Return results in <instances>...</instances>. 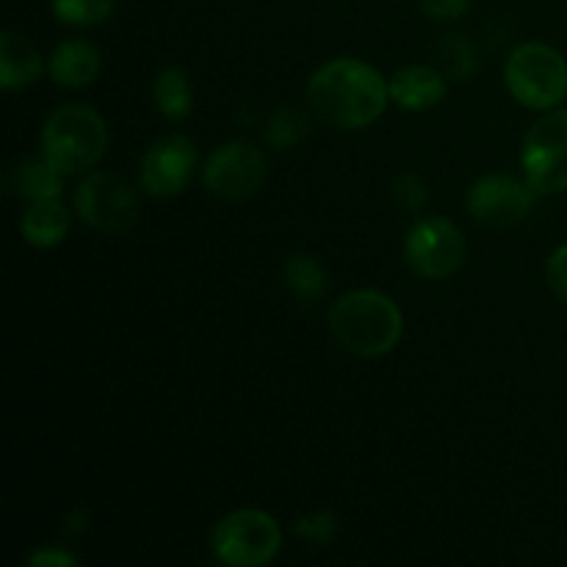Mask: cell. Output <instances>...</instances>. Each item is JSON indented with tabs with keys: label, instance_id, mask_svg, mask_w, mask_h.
<instances>
[{
	"label": "cell",
	"instance_id": "cell-1",
	"mask_svg": "<svg viewBox=\"0 0 567 567\" xmlns=\"http://www.w3.org/2000/svg\"><path fill=\"white\" fill-rule=\"evenodd\" d=\"M388 83L360 59H332L313 72L308 83L310 109L343 131L369 127L385 111Z\"/></svg>",
	"mask_w": 567,
	"mask_h": 567
},
{
	"label": "cell",
	"instance_id": "cell-2",
	"mask_svg": "<svg viewBox=\"0 0 567 567\" xmlns=\"http://www.w3.org/2000/svg\"><path fill=\"white\" fill-rule=\"evenodd\" d=\"M402 330L404 319L399 305L374 288L343 293L330 310L332 338L354 358H382L393 352Z\"/></svg>",
	"mask_w": 567,
	"mask_h": 567
},
{
	"label": "cell",
	"instance_id": "cell-3",
	"mask_svg": "<svg viewBox=\"0 0 567 567\" xmlns=\"http://www.w3.org/2000/svg\"><path fill=\"white\" fill-rule=\"evenodd\" d=\"M109 147L105 120L89 105H61L48 116L42 131V155L64 175L92 169Z\"/></svg>",
	"mask_w": 567,
	"mask_h": 567
},
{
	"label": "cell",
	"instance_id": "cell-4",
	"mask_svg": "<svg viewBox=\"0 0 567 567\" xmlns=\"http://www.w3.org/2000/svg\"><path fill=\"white\" fill-rule=\"evenodd\" d=\"M504 81L509 94L526 109H554L567 94V61L551 44L526 42L509 53Z\"/></svg>",
	"mask_w": 567,
	"mask_h": 567
},
{
	"label": "cell",
	"instance_id": "cell-5",
	"mask_svg": "<svg viewBox=\"0 0 567 567\" xmlns=\"http://www.w3.org/2000/svg\"><path fill=\"white\" fill-rule=\"evenodd\" d=\"M282 543L280 524L264 509H236L216 524L210 551L221 565L258 567L277 557Z\"/></svg>",
	"mask_w": 567,
	"mask_h": 567
},
{
	"label": "cell",
	"instance_id": "cell-6",
	"mask_svg": "<svg viewBox=\"0 0 567 567\" xmlns=\"http://www.w3.org/2000/svg\"><path fill=\"white\" fill-rule=\"evenodd\" d=\"M75 210L92 230L122 236L138 221V197L114 172H94L78 186Z\"/></svg>",
	"mask_w": 567,
	"mask_h": 567
},
{
	"label": "cell",
	"instance_id": "cell-7",
	"mask_svg": "<svg viewBox=\"0 0 567 567\" xmlns=\"http://www.w3.org/2000/svg\"><path fill=\"white\" fill-rule=\"evenodd\" d=\"M526 183L537 194H557L567 188V111H551L529 127L524 138Z\"/></svg>",
	"mask_w": 567,
	"mask_h": 567
},
{
	"label": "cell",
	"instance_id": "cell-8",
	"mask_svg": "<svg viewBox=\"0 0 567 567\" xmlns=\"http://www.w3.org/2000/svg\"><path fill=\"white\" fill-rule=\"evenodd\" d=\"M465 238L454 221L443 216H430L413 225L404 238V258L410 269L424 280H446L457 275L465 264Z\"/></svg>",
	"mask_w": 567,
	"mask_h": 567
},
{
	"label": "cell",
	"instance_id": "cell-9",
	"mask_svg": "<svg viewBox=\"0 0 567 567\" xmlns=\"http://www.w3.org/2000/svg\"><path fill=\"white\" fill-rule=\"evenodd\" d=\"M269 175L266 155L249 142H227L205 161L203 183L210 194L225 199L252 197Z\"/></svg>",
	"mask_w": 567,
	"mask_h": 567
},
{
	"label": "cell",
	"instance_id": "cell-10",
	"mask_svg": "<svg viewBox=\"0 0 567 567\" xmlns=\"http://www.w3.org/2000/svg\"><path fill=\"white\" fill-rule=\"evenodd\" d=\"M535 188L513 175L480 177L468 192V210L485 227H515L529 216L535 205Z\"/></svg>",
	"mask_w": 567,
	"mask_h": 567
},
{
	"label": "cell",
	"instance_id": "cell-11",
	"mask_svg": "<svg viewBox=\"0 0 567 567\" xmlns=\"http://www.w3.org/2000/svg\"><path fill=\"white\" fill-rule=\"evenodd\" d=\"M197 164V147L188 136H164L142 158V186L153 197H175L188 186Z\"/></svg>",
	"mask_w": 567,
	"mask_h": 567
},
{
	"label": "cell",
	"instance_id": "cell-12",
	"mask_svg": "<svg viewBox=\"0 0 567 567\" xmlns=\"http://www.w3.org/2000/svg\"><path fill=\"white\" fill-rule=\"evenodd\" d=\"M391 100L404 111H426L446 97V81L435 66L413 64L399 70L388 83Z\"/></svg>",
	"mask_w": 567,
	"mask_h": 567
},
{
	"label": "cell",
	"instance_id": "cell-13",
	"mask_svg": "<svg viewBox=\"0 0 567 567\" xmlns=\"http://www.w3.org/2000/svg\"><path fill=\"white\" fill-rule=\"evenodd\" d=\"M42 53L28 37L14 31H6L0 37V86L6 92H20L28 89L42 75Z\"/></svg>",
	"mask_w": 567,
	"mask_h": 567
},
{
	"label": "cell",
	"instance_id": "cell-14",
	"mask_svg": "<svg viewBox=\"0 0 567 567\" xmlns=\"http://www.w3.org/2000/svg\"><path fill=\"white\" fill-rule=\"evenodd\" d=\"M50 75L64 89H83L100 75V50L86 39H66L50 55Z\"/></svg>",
	"mask_w": 567,
	"mask_h": 567
},
{
	"label": "cell",
	"instance_id": "cell-15",
	"mask_svg": "<svg viewBox=\"0 0 567 567\" xmlns=\"http://www.w3.org/2000/svg\"><path fill=\"white\" fill-rule=\"evenodd\" d=\"M22 238L39 249H50L61 244L70 230V214L61 205V199H42V203L28 205L25 216L20 221Z\"/></svg>",
	"mask_w": 567,
	"mask_h": 567
},
{
	"label": "cell",
	"instance_id": "cell-16",
	"mask_svg": "<svg viewBox=\"0 0 567 567\" xmlns=\"http://www.w3.org/2000/svg\"><path fill=\"white\" fill-rule=\"evenodd\" d=\"M64 172L55 169L44 155L39 158H25L11 169L9 183L22 199L28 203H42V199H59L64 188Z\"/></svg>",
	"mask_w": 567,
	"mask_h": 567
},
{
	"label": "cell",
	"instance_id": "cell-17",
	"mask_svg": "<svg viewBox=\"0 0 567 567\" xmlns=\"http://www.w3.org/2000/svg\"><path fill=\"white\" fill-rule=\"evenodd\" d=\"M153 100L166 120H186L192 114V83L188 75L177 66H166L153 81Z\"/></svg>",
	"mask_w": 567,
	"mask_h": 567
},
{
	"label": "cell",
	"instance_id": "cell-18",
	"mask_svg": "<svg viewBox=\"0 0 567 567\" xmlns=\"http://www.w3.org/2000/svg\"><path fill=\"white\" fill-rule=\"evenodd\" d=\"M286 282L302 305H316L327 291V271L313 255H291L286 264Z\"/></svg>",
	"mask_w": 567,
	"mask_h": 567
},
{
	"label": "cell",
	"instance_id": "cell-19",
	"mask_svg": "<svg viewBox=\"0 0 567 567\" xmlns=\"http://www.w3.org/2000/svg\"><path fill=\"white\" fill-rule=\"evenodd\" d=\"M114 11V0H53V14L66 25L86 28L105 22Z\"/></svg>",
	"mask_w": 567,
	"mask_h": 567
},
{
	"label": "cell",
	"instance_id": "cell-20",
	"mask_svg": "<svg viewBox=\"0 0 567 567\" xmlns=\"http://www.w3.org/2000/svg\"><path fill=\"white\" fill-rule=\"evenodd\" d=\"M308 131H310L308 116H305L299 109H293V105H286V109H280L275 116H271L266 136H269L271 147L288 150V147H297V144L308 136Z\"/></svg>",
	"mask_w": 567,
	"mask_h": 567
},
{
	"label": "cell",
	"instance_id": "cell-21",
	"mask_svg": "<svg viewBox=\"0 0 567 567\" xmlns=\"http://www.w3.org/2000/svg\"><path fill=\"white\" fill-rule=\"evenodd\" d=\"M336 529L338 520L330 509H316V513L305 515V518H299L297 524H293V532H297L299 537H308V540L313 543H330L332 537H336Z\"/></svg>",
	"mask_w": 567,
	"mask_h": 567
},
{
	"label": "cell",
	"instance_id": "cell-22",
	"mask_svg": "<svg viewBox=\"0 0 567 567\" xmlns=\"http://www.w3.org/2000/svg\"><path fill=\"white\" fill-rule=\"evenodd\" d=\"M443 55H449V66H452L454 78H471L476 70V53L471 50L468 39L454 33L446 44H443Z\"/></svg>",
	"mask_w": 567,
	"mask_h": 567
},
{
	"label": "cell",
	"instance_id": "cell-23",
	"mask_svg": "<svg viewBox=\"0 0 567 567\" xmlns=\"http://www.w3.org/2000/svg\"><path fill=\"white\" fill-rule=\"evenodd\" d=\"M396 203L402 205V208H408V210L424 208V205L430 203V192H426L424 181H421L419 175H413V172H408V175L399 177V181H396Z\"/></svg>",
	"mask_w": 567,
	"mask_h": 567
},
{
	"label": "cell",
	"instance_id": "cell-24",
	"mask_svg": "<svg viewBox=\"0 0 567 567\" xmlns=\"http://www.w3.org/2000/svg\"><path fill=\"white\" fill-rule=\"evenodd\" d=\"M548 282H551L554 293H557L563 302H567V244L559 249H554V255L548 258Z\"/></svg>",
	"mask_w": 567,
	"mask_h": 567
},
{
	"label": "cell",
	"instance_id": "cell-25",
	"mask_svg": "<svg viewBox=\"0 0 567 567\" xmlns=\"http://www.w3.org/2000/svg\"><path fill=\"white\" fill-rule=\"evenodd\" d=\"M419 6L435 20H457L471 9V0H419Z\"/></svg>",
	"mask_w": 567,
	"mask_h": 567
},
{
	"label": "cell",
	"instance_id": "cell-26",
	"mask_svg": "<svg viewBox=\"0 0 567 567\" xmlns=\"http://www.w3.org/2000/svg\"><path fill=\"white\" fill-rule=\"evenodd\" d=\"M28 565H33V567H75L78 557L75 554L66 551V548L50 546V548H39V551H33L31 557H28Z\"/></svg>",
	"mask_w": 567,
	"mask_h": 567
}]
</instances>
